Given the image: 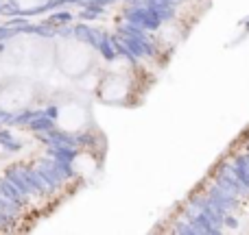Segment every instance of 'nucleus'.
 Segmentation results:
<instances>
[]
</instances>
